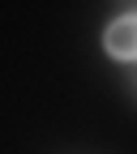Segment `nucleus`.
Wrapping results in <instances>:
<instances>
[{
  "mask_svg": "<svg viewBox=\"0 0 137 154\" xmlns=\"http://www.w3.org/2000/svg\"><path fill=\"white\" fill-rule=\"evenodd\" d=\"M103 51L111 60H137V13L116 17L103 34Z\"/></svg>",
  "mask_w": 137,
  "mask_h": 154,
  "instance_id": "obj_1",
  "label": "nucleus"
}]
</instances>
